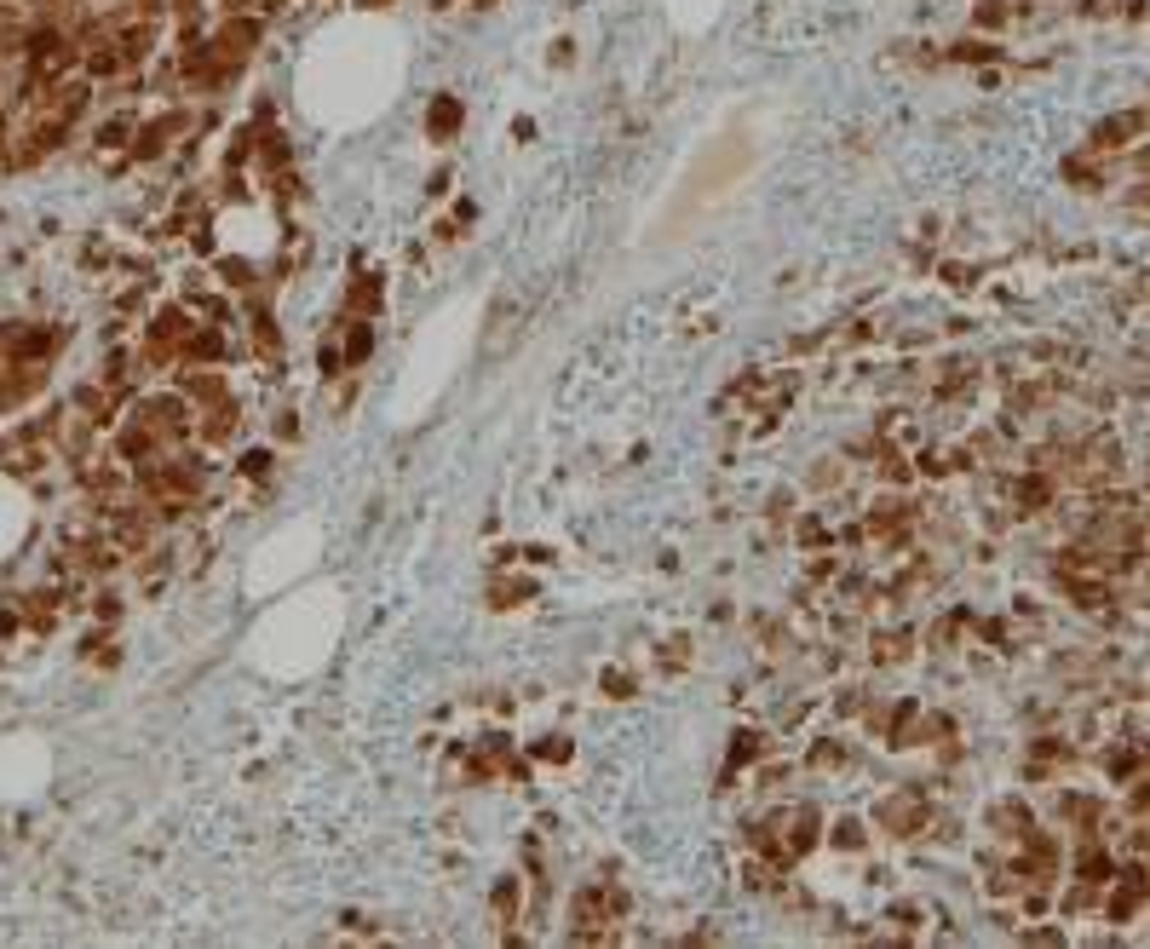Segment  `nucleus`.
I'll list each match as a JSON object with an SVG mask.
<instances>
[{
  "mask_svg": "<svg viewBox=\"0 0 1150 949\" xmlns=\"http://www.w3.org/2000/svg\"><path fill=\"white\" fill-rule=\"evenodd\" d=\"M834 846H840V852H857V846H863V823H857V817H840V823H834Z\"/></svg>",
  "mask_w": 1150,
  "mask_h": 949,
  "instance_id": "obj_6",
  "label": "nucleus"
},
{
  "mask_svg": "<svg viewBox=\"0 0 1150 949\" xmlns=\"http://www.w3.org/2000/svg\"><path fill=\"white\" fill-rule=\"evenodd\" d=\"M621 915H627V898H621L616 886H587V892L575 898V938H593L598 944V938H604L598 926L621 921Z\"/></svg>",
  "mask_w": 1150,
  "mask_h": 949,
  "instance_id": "obj_2",
  "label": "nucleus"
},
{
  "mask_svg": "<svg viewBox=\"0 0 1150 949\" xmlns=\"http://www.w3.org/2000/svg\"><path fill=\"white\" fill-rule=\"evenodd\" d=\"M190 351H196V357H219V334H196Z\"/></svg>",
  "mask_w": 1150,
  "mask_h": 949,
  "instance_id": "obj_10",
  "label": "nucleus"
},
{
  "mask_svg": "<svg viewBox=\"0 0 1150 949\" xmlns=\"http://www.w3.org/2000/svg\"><path fill=\"white\" fill-rule=\"evenodd\" d=\"M512 898H518V886H512V880H506L501 892H495V909H501V915H512Z\"/></svg>",
  "mask_w": 1150,
  "mask_h": 949,
  "instance_id": "obj_11",
  "label": "nucleus"
},
{
  "mask_svg": "<svg viewBox=\"0 0 1150 949\" xmlns=\"http://www.w3.org/2000/svg\"><path fill=\"white\" fill-rule=\"evenodd\" d=\"M897 656H909V639L903 633H880L874 639V662H897Z\"/></svg>",
  "mask_w": 1150,
  "mask_h": 949,
  "instance_id": "obj_5",
  "label": "nucleus"
},
{
  "mask_svg": "<svg viewBox=\"0 0 1150 949\" xmlns=\"http://www.w3.org/2000/svg\"><path fill=\"white\" fill-rule=\"evenodd\" d=\"M345 357L357 363V357H368V328H351V340H345Z\"/></svg>",
  "mask_w": 1150,
  "mask_h": 949,
  "instance_id": "obj_9",
  "label": "nucleus"
},
{
  "mask_svg": "<svg viewBox=\"0 0 1150 949\" xmlns=\"http://www.w3.org/2000/svg\"><path fill=\"white\" fill-rule=\"evenodd\" d=\"M880 823H886L892 834H915V823H920V800H915V794H903V800L892 794V800L880 806Z\"/></svg>",
  "mask_w": 1150,
  "mask_h": 949,
  "instance_id": "obj_3",
  "label": "nucleus"
},
{
  "mask_svg": "<svg viewBox=\"0 0 1150 949\" xmlns=\"http://www.w3.org/2000/svg\"><path fill=\"white\" fill-rule=\"evenodd\" d=\"M12 530H18V501L6 495V484H0V547L12 541Z\"/></svg>",
  "mask_w": 1150,
  "mask_h": 949,
  "instance_id": "obj_7",
  "label": "nucleus"
},
{
  "mask_svg": "<svg viewBox=\"0 0 1150 949\" xmlns=\"http://www.w3.org/2000/svg\"><path fill=\"white\" fill-rule=\"evenodd\" d=\"M426 127H432V139H449V133L460 127V104H455L449 93H443V98L432 104V110H426Z\"/></svg>",
  "mask_w": 1150,
  "mask_h": 949,
  "instance_id": "obj_4",
  "label": "nucleus"
},
{
  "mask_svg": "<svg viewBox=\"0 0 1150 949\" xmlns=\"http://www.w3.org/2000/svg\"><path fill=\"white\" fill-rule=\"evenodd\" d=\"M46 777V748L35 737H6L0 742V788L6 794H23Z\"/></svg>",
  "mask_w": 1150,
  "mask_h": 949,
  "instance_id": "obj_1",
  "label": "nucleus"
},
{
  "mask_svg": "<svg viewBox=\"0 0 1150 949\" xmlns=\"http://www.w3.org/2000/svg\"><path fill=\"white\" fill-rule=\"evenodd\" d=\"M242 472H248V478H265V472H271V455H265V449L242 455Z\"/></svg>",
  "mask_w": 1150,
  "mask_h": 949,
  "instance_id": "obj_8",
  "label": "nucleus"
},
{
  "mask_svg": "<svg viewBox=\"0 0 1150 949\" xmlns=\"http://www.w3.org/2000/svg\"><path fill=\"white\" fill-rule=\"evenodd\" d=\"M368 6H386V0H368Z\"/></svg>",
  "mask_w": 1150,
  "mask_h": 949,
  "instance_id": "obj_12",
  "label": "nucleus"
}]
</instances>
